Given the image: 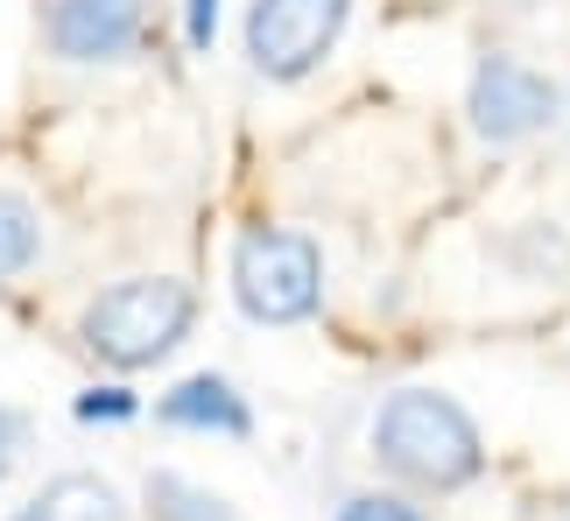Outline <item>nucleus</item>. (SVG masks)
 Wrapping results in <instances>:
<instances>
[{"label":"nucleus","mask_w":570,"mask_h":521,"mask_svg":"<svg viewBox=\"0 0 570 521\" xmlns=\"http://www.w3.org/2000/svg\"><path fill=\"white\" fill-rule=\"evenodd\" d=\"M332 521H430L409 493H345Z\"/></svg>","instance_id":"nucleus-12"},{"label":"nucleus","mask_w":570,"mask_h":521,"mask_svg":"<svg viewBox=\"0 0 570 521\" xmlns=\"http://www.w3.org/2000/svg\"><path fill=\"white\" fill-rule=\"evenodd\" d=\"M212 42H218V0H184V50L212 57Z\"/></svg>","instance_id":"nucleus-13"},{"label":"nucleus","mask_w":570,"mask_h":521,"mask_svg":"<svg viewBox=\"0 0 570 521\" xmlns=\"http://www.w3.org/2000/svg\"><path fill=\"white\" fill-rule=\"evenodd\" d=\"M557 521H570V514H557Z\"/></svg>","instance_id":"nucleus-15"},{"label":"nucleus","mask_w":570,"mask_h":521,"mask_svg":"<svg viewBox=\"0 0 570 521\" xmlns=\"http://www.w3.org/2000/svg\"><path fill=\"white\" fill-rule=\"evenodd\" d=\"M148 42L141 0H42V50L57 63H127Z\"/></svg>","instance_id":"nucleus-6"},{"label":"nucleus","mask_w":570,"mask_h":521,"mask_svg":"<svg viewBox=\"0 0 570 521\" xmlns=\"http://www.w3.org/2000/svg\"><path fill=\"white\" fill-rule=\"evenodd\" d=\"M141 514L148 521H239L226 493L197 486V480H184V472H169V465H156L141 480Z\"/></svg>","instance_id":"nucleus-9"},{"label":"nucleus","mask_w":570,"mask_h":521,"mask_svg":"<svg viewBox=\"0 0 570 521\" xmlns=\"http://www.w3.org/2000/svg\"><path fill=\"white\" fill-rule=\"evenodd\" d=\"M71 416L78 423H135L141 416V395H135V387H120V381H99V387H85V395L71 402Z\"/></svg>","instance_id":"nucleus-11"},{"label":"nucleus","mask_w":570,"mask_h":521,"mask_svg":"<svg viewBox=\"0 0 570 521\" xmlns=\"http://www.w3.org/2000/svg\"><path fill=\"white\" fill-rule=\"evenodd\" d=\"M14 521H127V508H120V493L106 480H92V472H63V480H50Z\"/></svg>","instance_id":"nucleus-8"},{"label":"nucleus","mask_w":570,"mask_h":521,"mask_svg":"<svg viewBox=\"0 0 570 521\" xmlns=\"http://www.w3.org/2000/svg\"><path fill=\"white\" fill-rule=\"evenodd\" d=\"M557 114H563L557 78L535 71L529 57L487 50V57L472 63V78H465V120H472V135L487 141V148H521V141L550 135Z\"/></svg>","instance_id":"nucleus-4"},{"label":"nucleus","mask_w":570,"mask_h":521,"mask_svg":"<svg viewBox=\"0 0 570 521\" xmlns=\"http://www.w3.org/2000/svg\"><path fill=\"white\" fill-rule=\"evenodd\" d=\"M190 324H197V289L184 275H127L78 311V345L114 374H141V366L177 353Z\"/></svg>","instance_id":"nucleus-2"},{"label":"nucleus","mask_w":570,"mask_h":521,"mask_svg":"<svg viewBox=\"0 0 570 521\" xmlns=\"http://www.w3.org/2000/svg\"><path fill=\"white\" fill-rule=\"evenodd\" d=\"M8 465H14V459H0V480H8Z\"/></svg>","instance_id":"nucleus-14"},{"label":"nucleus","mask_w":570,"mask_h":521,"mask_svg":"<svg viewBox=\"0 0 570 521\" xmlns=\"http://www.w3.org/2000/svg\"><path fill=\"white\" fill-rule=\"evenodd\" d=\"M366 444L387 480L415 493H458L487 472V438H479L472 409L444 387H394L374 409Z\"/></svg>","instance_id":"nucleus-1"},{"label":"nucleus","mask_w":570,"mask_h":521,"mask_svg":"<svg viewBox=\"0 0 570 521\" xmlns=\"http://www.w3.org/2000/svg\"><path fill=\"white\" fill-rule=\"evenodd\" d=\"M226 282L247 324H311L324 311V247L303 226H239Z\"/></svg>","instance_id":"nucleus-3"},{"label":"nucleus","mask_w":570,"mask_h":521,"mask_svg":"<svg viewBox=\"0 0 570 521\" xmlns=\"http://www.w3.org/2000/svg\"><path fill=\"white\" fill-rule=\"evenodd\" d=\"M42 260V212L21 190H0V282L29 275Z\"/></svg>","instance_id":"nucleus-10"},{"label":"nucleus","mask_w":570,"mask_h":521,"mask_svg":"<svg viewBox=\"0 0 570 521\" xmlns=\"http://www.w3.org/2000/svg\"><path fill=\"white\" fill-rule=\"evenodd\" d=\"M345 21H353V0H247V63L254 78L268 85H303L324 57L338 50Z\"/></svg>","instance_id":"nucleus-5"},{"label":"nucleus","mask_w":570,"mask_h":521,"mask_svg":"<svg viewBox=\"0 0 570 521\" xmlns=\"http://www.w3.org/2000/svg\"><path fill=\"white\" fill-rule=\"evenodd\" d=\"M156 423L190 430V438H254V402L226 374H184L169 395H156Z\"/></svg>","instance_id":"nucleus-7"}]
</instances>
